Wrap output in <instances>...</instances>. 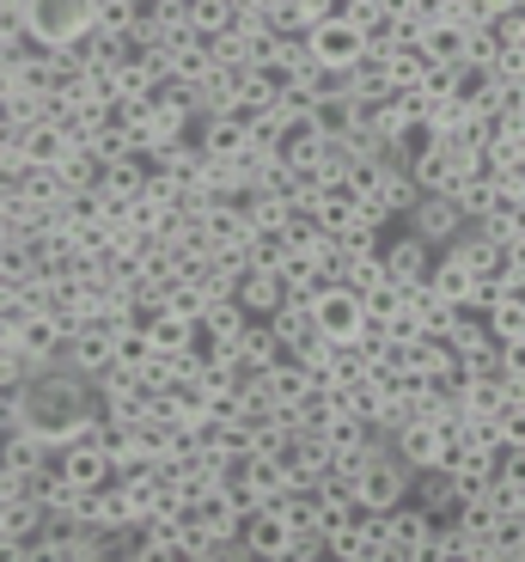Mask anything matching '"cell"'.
Masks as SVG:
<instances>
[{"mask_svg":"<svg viewBox=\"0 0 525 562\" xmlns=\"http://www.w3.org/2000/svg\"><path fill=\"white\" fill-rule=\"evenodd\" d=\"M25 416H31V435H56L61 422H80V385L73 380H49L25 397Z\"/></svg>","mask_w":525,"mask_h":562,"instance_id":"1","label":"cell"},{"mask_svg":"<svg viewBox=\"0 0 525 562\" xmlns=\"http://www.w3.org/2000/svg\"><path fill=\"white\" fill-rule=\"evenodd\" d=\"M355 495L361 507H373V514H391V507L403 502V471L391 459H361V471H355Z\"/></svg>","mask_w":525,"mask_h":562,"instance_id":"2","label":"cell"}]
</instances>
